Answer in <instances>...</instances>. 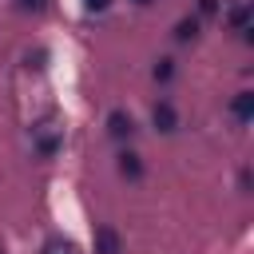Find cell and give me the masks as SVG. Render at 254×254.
I'll return each mask as SVG.
<instances>
[{
	"label": "cell",
	"mask_w": 254,
	"mask_h": 254,
	"mask_svg": "<svg viewBox=\"0 0 254 254\" xmlns=\"http://www.w3.org/2000/svg\"><path fill=\"white\" fill-rule=\"evenodd\" d=\"M48 254H75L71 242H48Z\"/></svg>",
	"instance_id": "obj_8"
},
{
	"label": "cell",
	"mask_w": 254,
	"mask_h": 254,
	"mask_svg": "<svg viewBox=\"0 0 254 254\" xmlns=\"http://www.w3.org/2000/svg\"><path fill=\"white\" fill-rule=\"evenodd\" d=\"M230 111H234V119H242V123H246V119L254 115V91H238V95H234V103H230Z\"/></svg>",
	"instance_id": "obj_3"
},
{
	"label": "cell",
	"mask_w": 254,
	"mask_h": 254,
	"mask_svg": "<svg viewBox=\"0 0 254 254\" xmlns=\"http://www.w3.org/2000/svg\"><path fill=\"white\" fill-rule=\"evenodd\" d=\"M198 36V20L190 16V20H179V28H175V40L179 44H187V40H194Z\"/></svg>",
	"instance_id": "obj_6"
},
{
	"label": "cell",
	"mask_w": 254,
	"mask_h": 254,
	"mask_svg": "<svg viewBox=\"0 0 254 254\" xmlns=\"http://www.w3.org/2000/svg\"><path fill=\"white\" fill-rule=\"evenodd\" d=\"M123 246H119V234L111 230V226H99L95 230V254H119Z\"/></svg>",
	"instance_id": "obj_2"
},
{
	"label": "cell",
	"mask_w": 254,
	"mask_h": 254,
	"mask_svg": "<svg viewBox=\"0 0 254 254\" xmlns=\"http://www.w3.org/2000/svg\"><path fill=\"white\" fill-rule=\"evenodd\" d=\"M198 12H202V16H214V12H218V0H198Z\"/></svg>",
	"instance_id": "obj_9"
},
{
	"label": "cell",
	"mask_w": 254,
	"mask_h": 254,
	"mask_svg": "<svg viewBox=\"0 0 254 254\" xmlns=\"http://www.w3.org/2000/svg\"><path fill=\"white\" fill-rule=\"evenodd\" d=\"M135 4H151V0H135Z\"/></svg>",
	"instance_id": "obj_12"
},
{
	"label": "cell",
	"mask_w": 254,
	"mask_h": 254,
	"mask_svg": "<svg viewBox=\"0 0 254 254\" xmlns=\"http://www.w3.org/2000/svg\"><path fill=\"white\" fill-rule=\"evenodd\" d=\"M107 131H111V139H131L135 123H131V115H123V111H111V115H107Z\"/></svg>",
	"instance_id": "obj_1"
},
{
	"label": "cell",
	"mask_w": 254,
	"mask_h": 254,
	"mask_svg": "<svg viewBox=\"0 0 254 254\" xmlns=\"http://www.w3.org/2000/svg\"><path fill=\"white\" fill-rule=\"evenodd\" d=\"M151 115H155V127H159V131H175V107H171L167 99H159Z\"/></svg>",
	"instance_id": "obj_4"
},
{
	"label": "cell",
	"mask_w": 254,
	"mask_h": 254,
	"mask_svg": "<svg viewBox=\"0 0 254 254\" xmlns=\"http://www.w3.org/2000/svg\"><path fill=\"white\" fill-rule=\"evenodd\" d=\"M83 4H87L91 12H99V8H107V0H83Z\"/></svg>",
	"instance_id": "obj_11"
},
{
	"label": "cell",
	"mask_w": 254,
	"mask_h": 254,
	"mask_svg": "<svg viewBox=\"0 0 254 254\" xmlns=\"http://www.w3.org/2000/svg\"><path fill=\"white\" fill-rule=\"evenodd\" d=\"M171 71H175L171 60H159V64H155V79H171Z\"/></svg>",
	"instance_id": "obj_7"
},
{
	"label": "cell",
	"mask_w": 254,
	"mask_h": 254,
	"mask_svg": "<svg viewBox=\"0 0 254 254\" xmlns=\"http://www.w3.org/2000/svg\"><path fill=\"white\" fill-rule=\"evenodd\" d=\"M119 175H127V179H139V175H143V163H139V155L123 151V155H119Z\"/></svg>",
	"instance_id": "obj_5"
},
{
	"label": "cell",
	"mask_w": 254,
	"mask_h": 254,
	"mask_svg": "<svg viewBox=\"0 0 254 254\" xmlns=\"http://www.w3.org/2000/svg\"><path fill=\"white\" fill-rule=\"evenodd\" d=\"M24 12H44V0H20Z\"/></svg>",
	"instance_id": "obj_10"
}]
</instances>
